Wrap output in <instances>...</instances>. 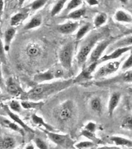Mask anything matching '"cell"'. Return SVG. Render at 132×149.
<instances>
[{"label":"cell","instance_id":"cell-1","mask_svg":"<svg viewBox=\"0 0 132 149\" xmlns=\"http://www.w3.org/2000/svg\"><path fill=\"white\" fill-rule=\"evenodd\" d=\"M73 84L72 79L39 84L26 93V97L28 100L39 101L66 89Z\"/></svg>","mask_w":132,"mask_h":149},{"label":"cell","instance_id":"cell-2","mask_svg":"<svg viewBox=\"0 0 132 149\" xmlns=\"http://www.w3.org/2000/svg\"><path fill=\"white\" fill-rule=\"evenodd\" d=\"M104 31L91 32L81 44L77 56V63L79 65L84 64L88 60L89 54L92 52L96 44L104 36Z\"/></svg>","mask_w":132,"mask_h":149},{"label":"cell","instance_id":"cell-3","mask_svg":"<svg viewBox=\"0 0 132 149\" xmlns=\"http://www.w3.org/2000/svg\"><path fill=\"white\" fill-rule=\"evenodd\" d=\"M74 52V44L68 43L65 44L59 52V60L63 68L70 70L72 66V59Z\"/></svg>","mask_w":132,"mask_h":149},{"label":"cell","instance_id":"cell-4","mask_svg":"<svg viewBox=\"0 0 132 149\" xmlns=\"http://www.w3.org/2000/svg\"><path fill=\"white\" fill-rule=\"evenodd\" d=\"M120 65V63L117 61H108L107 63L100 66L94 73V79H102L115 73L119 69Z\"/></svg>","mask_w":132,"mask_h":149},{"label":"cell","instance_id":"cell-5","mask_svg":"<svg viewBox=\"0 0 132 149\" xmlns=\"http://www.w3.org/2000/svg\"><path fill=\"white\" fill-rule=\"evenodd\" d=\"M41 129L45 133L48 138L57 146L67 148L71 145V144L73 143L72 140L67 134H61L56 133L55 132L49 131L44 129Z\"/></svg>","mask_w":132,"mask_h":149},{"label":"cell","instance_id":"cell-6","mask_svg":"<svg viewBox=\"0 0 132 149\" xmlns=\"http://www.w3.org/2000/svg\"><path fill=\"white\" fill-rule=\"evenodd\" d=\"M112 39H104L97 44L90 53V56L87 63V65L93 63L98 62L99 59L103 56L104 52L110 45Z\"/></svg>","mask_w":132,"mask_h":149},{"label":"cell","instance_id":"cell-7","mask_svg":"<svg viewBox=\"0 0 132 149\" xmlns=\"http://www.w3.org/2000/svg\"><path fill=\"white\" fill-rule=\"evenodd\" d=\"M74 113V104L71 100H67L58 107L57 117L62 121H66L72 117Z\"/></svg>","mask_w":132,"mask_h":149},{"label":"cell","instance_id":"cell-8","mask_svg":"<svg viewBox=\"0 0 132 149\" xmlns=\"http://www.w3.org/2000/svg\"><path fill=\"white\" fill-rule=\"evenodd\" d=\"M132 83V69L125 70L124 73L119 75L113 78L108 80L101 81L98 83V86H104L111 85L115 83Z\"/></svg>","mask_w":132,"mask_h":149},{"label":"cell","instance_id":"cell-9","mask_svg":"<svg viewBox=\"0 0 132 149\" xmlns=\"http://www.w3.org/2000/svg\"><path fill=\"white\" fill-rule=\"evenodd\" d=\"M130 51H132V46L116 48L110 53L103 56L98 61V64H101L102 63L108 62L110 61H113L119 58L124 53H126Z\"/></svg>","mask_w":132,"mask_h":149},{"label":"cell","instance_id":"cell-10","mask_svg":"<svg viewBox=\"0 0 132 149\" xmlns=\"http://www.w3.org/2000/svg\"><path fill=\"white\" fill-rule=\"evenodd\" d=\"M1 107L3 111L6 112V113L8 115V116L11 118V120L19 125L22 128H23L26 131L30 132V133H34V130L33 129L29 127L26 123H24L22 119L19 117L18 115L15 114L13 111H12L10 108H9V106L2 104H1Z\"/></svg>","mask_w":132,"mask_h":149},{"label":"cell","instance_id":"cell-11","mask_svg":"<svg viewBox=\"0 0 132 149\" xmlns=\"http://www.w3.org/2000/svg\"><path fill=\"white\" fill-rule=\"evenodd\" d=\"M98 65L97 62L93 63L92 64L87 65L81 72V73L76 77L74 79H73L74 84L79 83L84 81L88 80L91 78L92 73L95 70L97 65Z\"/></svg>","mask_w":132,"mask_h":149},{"label":"cell","instance_id":"cell-12","mask_svg":"<svg viewBox=\"0 0 132 149\" xmlns=\"http://www.w3.org/2000/svg\"><path fill=\"white\" fill-rule=\"evenodd\" d=\"M121 94L120 92H113L110 97L108 104V115L109 117H112L115 111L118 107L120 102Z\"/></svg>","mask_w":132,"mask_h":149},{"label":"cell","instance_id":"cell-13","mask_svg":"<svg viewBox=\"0 0 132 149\" xmlns=\"http://www.w3.org/2000/svg\"><path fill=\"white\" fill-rule=\"evenodd\" d=\"M54 79H55V75L53 70H49L43 73L36 74L33 77V81L38 84L48 82Z\"/></svg>","mask_w":132,"mask_h":149},{"label":"cell","instance_id":"cell-14","mask_svg":"<svg viewBox=\"0 0 132 149\" xmlns=\"http://www.w3.org/2000/svg\"><path fill=\"white\" fill-rule=\"evenodd\" d=\"M79 27L78 22H68L57 26L58 31L63 34H71L75 32Z\"/></svg>","mask_w":132,"mask_h":149},{"label":"cell","instance_id":"cell-15","mask_svg":"<svg viewBox=\"0 0 132 149\" xmlns=\"http://www.w3.org/2000/svg\"><path fill=\"white\" fill-rule=\"evenodd\" d=\"M131 46H132V33L127 35L125 37L121 38L116 42L113 43L112 45L108 47V53L118 48Z\"/></svg>","mask_w":132,"mask_h":149},{"label":"cell","instance_id":"cell-16","mask_svg":"<svg viewBox=\"0 0 132 149\" xmlns=\"http://www.w3.org/2000/svg\"><path fill=\"white\" fill-rule=\"evenodd\" d=\"M6 89L8 93L12 96H19L23 93V91L21 87L12 77L9 78L7 81Z\"/></svg>","mask_w":132,"mask_h":149},{"label":"cell","instance_id":"cell-17","mask_svg":"<svg viewBox=\"0 0 132 149\" xmlns=\"http://www.w3.org/2000/svg\"><path fill=\"white\" fill-rule=\"evenodd\" d=\"M1 124L5 128L10 129L13 131L19 133L22 136H24V129L22 128L19 125L15 123L14 121L12 122L10 120L7 119L6 118H1Z\"/></svg>","mask_w":132,"mask_h":149},{"label":"cell","instance_id":"cell-18","mask_svg":"<svg viewBox=\"0 0 132 149\" xmlns=\"http://www.w3.org/2000/svg\"><path fill=\"white\" fill-rule=\"evenodd\" d=\"M115 20L117 22L125 24H132V15L122 10L117 11L114 16Z\"/></svg>","mask_w":132,"mask_h":149},{"label":"cell","instance_id":"cell-19","mask_svg":"<svg viewBox=\"0 0 132 149\" xmlns=\"http://www.w3.org/2000/svg\"><path fill=\"white\" fill-rule=\"evenodd\" d=\"M110 141L117 146L132 148V140L124 137L113 136L110 138Z\"/></svg>","mask_w":132,"mask_h":149},{"label":"cell","instance_id":"cell-20","mask_svg":"<svg viewBox=\"0 0 132 149\" xmlns=\"http://www.w3.org/2000/svg\"><path fill=\"white\" fill-rule=\"evenodd\" d=\"M16 32L14 27H11L8 29L4 34V49L5 52H8L10 49L11 41L13 39Z\"/></svg>","mask_w":132,"mask_h":149},{"label":"cell","instance_id":"cell-21","mask_svg":"<svg viewBox=\"0 0 132 149\" xmlns=\"http://www.w3.org/2000/svg\"><path fill=\"white\" fill-rule=\"evenodd\" d=\"M22 108L25 109H40L44 105L43 101H34L31 100H24L21 102Z\"/></svg>","mask_w":132,"mask_h":149},{"label":"cell","instance_id":"cell-22","mask_svg":"<svg viewBox=\"0 0 132 149\" xmlns=\"http://www.w3.org/2000/svg\"><path fill=\"white\" fill-rule=\"evenodd\" d=\"M31 120L35 125H36L39 127H43V129H44L52 131V132L55 131V129L52 126L45 123L44 121V119L42 117L37 115L35 113L31 115Z\"/></svg>","mask_w":132,"mask_h":149},{"label":"cell","instance_id":"cell-23","mask_svg":"<svg viewBox=\"0 0 132 149\" xmlns=\"http://www.w3.org/2000/svg\"><path fill=\"white\" fill-rule=\"evenodd\" d=\"M42 23V18L40 15L34 16L26 24L24 25L23 29L25 30H30L37 28L41 26Z\"/></svg>","mask_w":132,"mask_h":149},{"label":"cell","instance_id":"cell-24","mask_svg":"<svg viewBox=\"0 0 132 149\" xmlns=\"http://www.w3.org/2000/svg\"><path fill=\"white\" fill-rule=\"evenodd\" d=\"M16 142L14 138L10 136H6L1 140V148L11 149L15 148Z\"/></svg>","mask_w":132,"mask_h":149},{"label":"cell","instance_id":"cell-25","mask_svg":"<svg viewBox=\"0 0 132 149\" xmlns=\"http://www.w3.org/2000/svg\"><path fill=\"white\" fill-rule=\"evenodd\" d=\"M27 18L26 14L22 13H18L14 15L10 19V25L11 27H15L20 25L24 19Z\"/></svg>","mask_w":132,"mask_h":149},{"label":"cell","instance_id":"cell-26","mask_svg":"<svg viewBox=\"0 0 132 149\" xmlns=\"http://www.w3.org/2000/svg\"><path fill=\"white\" fill-rule=\"evenodd\" d=\"M90 107L92 110L98 114H100L102 112V103L99 97H95L92 98L90 102Z\"/></svg>","mask_w":132,"mask_h":149},{"label":"cell","instance_id":"cell-27","mask_svg":"<svg viewBox=\"0 0 132 149\" xmlns=\"http://www.w3.org/2000/svg\"><path fill=\"white\" fill-rule=\"evenodd\" d=\"M42 52L40 48L36 44H32L30 45L26 49L27 54L31 58H35L39 56Z\"/></svg>","mask_w":132,"mask_h":149},{"label":"cell","instance_id":"cell-28","mask_svg":"<svg viewBox=\"0 0 132 149\" xmlns=\"http://www.w3.org/2000/svg\"><path fill=\"white\" fill-rule=\"evenodd\" d=\"M81 136L88 139L90 141H91L95 142L97 145L102 143L101 140L97 137L95 133L92 132H90V131H88V130H86L85 129H83L81 132Z\"/></svg>","mask_w":132,"mask_h":149},{"label":"cell","instance_id":"cell-29","mask_svg":"<svg viewBox=\"0 0 132 149\" xmlns=\"http://www.w3.org/2000/svg\"><path fill=\"white\" fill-rule=\"evenodd\" d=\"M91 26L90 23H86L83 26H82L78 30L76 35V40L77 41H79L82 40L85 36L88 33V32L90 30Z\"/></svg>","mask_w":132,"mask_h":149},{"label":"cell","instance_id":"cell-30","mask_svg":"<svg viewBox=\"0 0 132 149\" xmlns=\"http://www.w3.org/2000/svg\"><path fill=\"white\" fill-rule=\"evenodd\" d=\"M107 21V15L104 13L99 14L95 18L94 21V26L96 28H99L104 25Z\"/></svg>","mask_w":132,"mask_h":149},{"label":"cell","instance_id":"cell-31","mask_svg":"<svg viewBox=\"0 0 132 149\" xmlns=\"http://www.w3.org/2000/svg\"><path fill=\"white\" fill-rule=\"evenodd\" d=\"M121 128L132 131V114L128 115L123 118L121 121Z\"/></svg>","mask_w":132,"mask_h":149},{"label":"cell","instance_id":"cell-32","mask_svg":"<svg viewBox=\"0 0 132 149\" xmlns=\"http://www.w3.org/2000/svg\"><path fill=\"white\" fill-rule=\"evenodd\" d=\"M86 14V9H79L77 10L70 12L68 15L67 18L72 19H78L83 17Z\"/></svg>","mask_w":132,"mask_h":149},{"label":"cell","instance_id":"cell-33","mask_svg":"<svg viewBox=\"0 0 132 149\" xmlns=\"http://www.w3.org/2000/svg\"><path fill=\"white\" fill-rule=\"evenodd\" d=\"M66 1L67 0H60L56 3L51 12L52 17H55L60 13V11L63 9Z\"/></svg>","mask_w":132,"mask_h":149},{"label":"cell","instance_id":"cell-34","mask_svg":"<svg viewBox=\"0 0 132 149\" xmlns=\"http://www.w3.org/2000/svg\"><path fill=\"white\" fill-rule=\"evenodd\" d=\"M97 144L91 141H83L77 143L74 146L78 149H89L95 147Z\"/></svg>","mask_w":132,"mask_h":149},{"label":"cell","instance_id":"cell-35","mask_svg":"<svg viewBox=\"0 0 132 149\" xmlns=\"http://www.w3.org/2000/svg\"><path fill=\"white\" fill-rule=\"evenodd\" d=\"M9 107L12 111L17 113H20L22 111L23 108L21 103L15 100H11L10 103H9Z\"/></svg>","mask_w":132,"mask_h":149},{"label":"cell","instance_id":"cell-36","mask_svg":"<svg viewBox=\"0 0 132 149\" xmlns=\"http://www.w3.org/2000/svg\"><path fill=\"white\" fill-rule=\"evenodd\" d=\"M82 3V0H71L67 5L65 11H70L78 8Z\"/></svg>","mask_w":132,"mask_h":149},{"label":"cell","instance_id":"cell-37","mask_svg":"<svg viewBox=\"0 0 132 149\" xmlns=\"http://www.w3.org/2000/svg\"><path fill=\"white\" fill-rule=\"evenodd\" d=\"M48 0H35L31 3V9L37 10L45 5Z\"/></svg>","mask_w":132,"mask_h":149},{"label":"cell","instance_id":"cell-38","mask_svg":"<svg viewBox=\"0 0 132 149\" xmlns=\"http://www.w3.org/2000/svg\"><path fill=\"white\" fill-rule=\"evenodd\" d=\"M132 68V52L128 57V58L125 61L121 66V69L123 70H127Z\"/></svg>","mask_w":132,"mask_h":149},{"label":"cell","instance_id":"cell-39","mask_svg":"<svg viewBox=\"0 0 132 149\" xmlns=\"http://www.w3.org/2000/svg\"><path fill=\"white\" fill-rule=\"evenodd\" d=\"M34 142L38 149H48V147L47 144L44 142L42 139L36 137L34 139Z\"/></svg>","mask_w":132,"mask_h":149},{"label":"cell","instance_id":"cell-40","mask_svg":"<svg viewBox=\"0 0 132 149\" xmlns=\"http://www.w3.org/2000/svg\"><path fill=\"white\" fill-rule=\"evenodd\" d=\"M97 128V124L94 122H92V121L88 122V123L85 127V129L88 130L90 132H94V133H95L96 132Z\"/></svg>","mask_w":132,"mask_h":149},{"label":"cell","instance_id":"cell-41","mask_svg":"<svg viewBox=\"0 0 132 149\" xmlns=\"http://www.w3.org/2000/svg\"><path fill=\"white\" fill-rule=\"evenodd\" d=\"M55 78H60L64 75V71L61 69H57L54 70Z\"/></svg>","mask_w":132,"mask_h":149},{"label":"cell","instance_id":"cell-42","mask_svg":"<svg viewBox=\"0 0 132 149\" xmlns=\"http://www.w3.org/2000/svg\"><path fill=\"white\" fill-rule=\"evenodd\" d=\"M88 4L91 6L96 5L98 4V2L97 0H88Z\"/></svg>","mask_w":132,"mask_h":149},{"label":"cell","instance_id":"cell-43","mask_svg":"<svg viewBox=\"0 0 132 149\" xmlns=\"http://www.w3.org/2000/svg\"><path fill=\"white\" fill-rule=\"evenodd\" d=\"M3 4H4V2H3V0H1V11L3 10Z\"/></svg>","mask_w":132,"mask_h":149},{"label":"cell","instance_id":"cell-44","mask_svg":"<svg viewBox=\"0 0 132 149\" xmlns=\"http://www.w3.org/2000/svg\"><path fill=\"white\" fill-rule=\"evenodd\" d=\"M26 148V149H34V148H34V147H33V145H28V146H26V148Z\"/></svg>","mask_w":132,"mask_h":149},{"label":"cell","instance_id":"cell-45","mask_svg":"<svg viewBox=\"0 0 132 149\" xmlns=\"http://www.w3.org/2000/svg\"><path fill=\"white\" fill-rule=\"evenodd\" d=\"M18 1H19V6H21V5L23 4V3L24 2V1L26 0H18Z\"/></svg>","mask_w":132,"mask_h":149},{"label":"cell","instance_id":"cell-46","mask_svg":"<svg viewBox=\"0 0 132 149\" xmlns=\"http://www.w3.org/2000/svg\"><path fill=\"white\" fill-rule=\"evenodd\" d=\"M131 33H132V28L131 29V30H129L126 34L128 35V34H131Z\"/></svg>","mask_w":132,"mask_h":149},{"label":"cell","instance_id":"cell-47","mask_svg":"<svg viewBox=\"0 0 132 149\" xmlns=\"http://www.w3.org/2000/svg\"><path fill=\"white\" fill-rule=\"evenodd\" d=\"M121 2L124 3H126L128 2V0H120Z\"/></svg>","mask_w":132,"mask_h":149}]
</instances>
